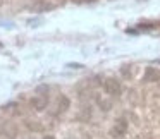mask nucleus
<instances>
[{
    "instance_id": "nucleus-1",
    "label": "nucleus",
    "mask_w": 160,
    "mask_h": 139,
    "mask_svg": "<svg viewBox=\"0 0 160 139\" xmlns=\"http://www.w3.org/2000/svg\"><path fill=\"white\" fill-rule=\"evenodd\" d=\"M102 86H103L105 93H107L108 96H119V94L122 93V84L119 83V79H115V77H107V79H103Z\"/></svg>"
},
{
    "instance_id": "nucleus-2",
    "label": "nucleus",
    "mask_w": 160,
    "mask_h": 139,
    "mask_svg": "<svg viewBox=\"0 0 160 139\" xmlns=\"http://www.w3.org/2000/svg\"><path fill=\"white\" fill-rule=\"evenodd\" d=\"M42 91H43V88H40V91L33 96V100H31V107L35 108V110H38V112L45 110L47 105H48V93H42Z\"/></svg>"
},
{
    "instance_id": "nucleus-3",
    "label": "nucleus",
    "mask_w": 160,
    "mask_h": 139,
    "mask_svg": "<svg viewBox=\"0 0 160 139\" xmlns=\"http://www.w3.org/2000/svg\"><path fill=\"white\" fill-rule=\"evenodd\" d=\"M128 129H129V122L126 120V117H119L117 120H115L114 127H112L110 134L114 136V137H122V136L128 132Z\"/></svg>"
},
{
    "instance_id": "nucleus-4",
    "label": "nucleus",
    "mask_w": 160,
    "mask_h": 139,
    "mask_svg": "<svg viewBox=\"0 0 160 139\" xmlns=\"http://www.w3.org/2000/svg\"><path fill=\"white\" fill-rule=\"evenodd\" d=\"M71 107V100L66 96V94H60L59 100H57V105H55V110H53V115H62L69 110Z\"/></svg>"
},
{
    "instance_id": "nucleus-5",
    "label": "nucleus",
    "mask_w": 160,
    "mask_h": 139,
    "mask_svg": "<svg viewBox=\"0 0 160 139\" xmlns=\"http://www.w3.org/2000/svg\"><path fill=\"white\" fill-rule=\"evenodd\" d=\"M145 81L146 83H158L160 81V70L155 67H148L145 72Z\"/></svg>"
},
{
    "instance_id": "nucleus-6",
    "label": "nucleus",
    "mask_w": 160,
    "mask_h": 139,
    "mask_svg": "<svg viewBox=\"0 0 160 139\" xmlns=\"http://www.w3.org/2000/svg\"><path fill=\"white\" fill-rule=\"evenodd\" d=\"M24 124H26V127H28L29 131H33V132H42L43 129H45L42 122H40V120H35V118H26Z\"/></svg>"
},
{
    "instance_id": "nucleus-7",
    "label": "nucleus",
    "mask_w": 160,
    "mask_h": 139,
    "mask_svg": "<svg viewBox=\"0 0 160 139\" xmlns=\"http://www.w3.org/2000/svg\"><path fill=\"white\" fill-rule=\"evenodd\" d=\"M45 139H55V137H53V136H47Z\"/></svg>"
},
{
    "instance_id": "nucleus-8",
    "label": "nucleus",
    "mask_w": 160,
    "mask_h": 139,
    "mask_svg": "<svg viewBox=\"0 0 160 139\" xmlns=\"http://www.w3.org/2000/svg\"><path fill=\"white\" fill-rule=\"evenodd\" d=\"M158 83H160V81H158Z\"/></svg>"
}]
</instances>
